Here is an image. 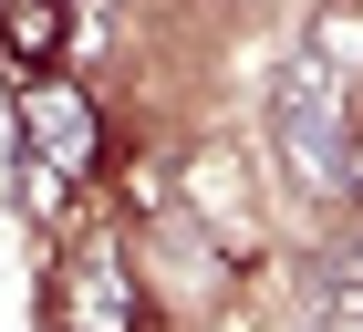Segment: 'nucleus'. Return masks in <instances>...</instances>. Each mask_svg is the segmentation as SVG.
Instances as JSON below:
<instances>
[{
    "label": "nucleus",
    "mask_w": 363,
    "mask_h": 332,
    "mask_svg": "<svg viewBox=\"0 0 363 332\" xmlns=\"http://www.w3.org/2000/svg\"><path fill=\"white\" fill-rule=\"evenodd\" d=\"M52 332H145V280L104 218L52 249Z\"/></svg>",
    "instance_id": "2"
},
{
    "label": "nucleus",
    "mask_w": 363,
    "mask_h": 332,
    "mask_svg": "<svg viewBox=\"0 0 363 332\" xmlns=\"http://www.w3.org/2000/svg\"><path fill=\"white\" fill-rule=\"evenodd\" d=\"M270 135L291 156L311 197H353V83H333V62H280L270 83Z\"/></svg>",
    "instance_id": "1"
},
{
    "label": "nucleus",
    "mask_w": 363,
    "mask_h": 332,
    "mask_svg": "<svg viewBox=\"0 0 363 332\" xmlns=\"http://www.w3.org/2000/svg\"><path fill=\"white\" fill-rule=\"evenodd\" d=\"M353 197H363V83H353Z\"/></svg>",
    "instance_id": "5"
},
{
    "label": "nucleus",
    "mask_w": 363,
    "mask_h": 332,
    "mask_svg": "<svg viewBox=\"0 0 363 332\" xmlns=\"http://www.w3.org/2000/svg\"><path fill=\"white\" fill-rule=\"evenodd\" d=\"M21 135H31V156L52 166L62 187H84L94 166H104V125H94V104L73 94V83H21Z\"/></svg>",
    "instance_id": "3"
},
{
    "label": "nucleus",
    "mask_w": 363,
    "mask_h": 332,
    "mask_svg": "<svg viewBox=\"0 0 363 332\" xmlns=\"http://www.w3.org/2000/svg\"><path fill=\"white\" fill-rule=\"evenodd\" d=\"M0 42H11V62L52 73V52H62V0H0Z\"/></svg>",
    "instance_id": "4"
}]
</instances>
